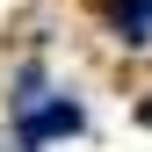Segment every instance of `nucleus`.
I'll return each instance as SVG.
<instances>
[{"instance_id": "nucleus-2", "label": "nucleus", "mask_w": 152, "mask_h": 152, "mask_svg": "<svg viewBox=\"0 0 152 152\" xmlns=\"http://www.w3.org/2000/svg\"><path fill=\"white\" fill-rule=\"evenodd\" d=\"M116 36L123 44H145L152 36V0H116Z\"/></svg>"}, {"instance_id": "nucleus-1", "label": "nucleus", "mask_w": 152, "mask_h": 152, "mask_svg": "<svg viewBox=\"0 0 152 152\" xmlns=\"http://www.w3.org/2000/svg\"><path fill=\"white\" fill-rule=\"evenodd\" d=\"M80 123H87V109H80V102H65V94H51V102L22 109V123H15V138H22V152H36V145H51V138H72Z\"/></svg>"}]
</instances>
